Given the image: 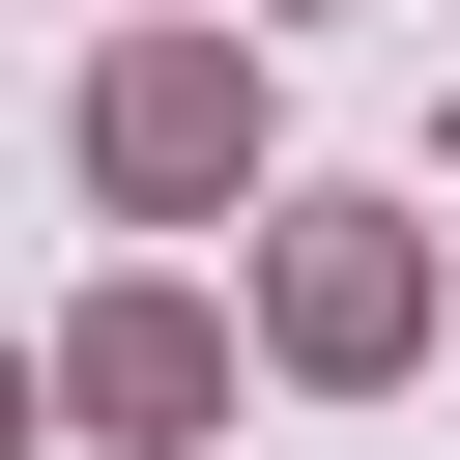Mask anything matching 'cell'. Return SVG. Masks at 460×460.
Wrapping results in <instances>:
<instances>
[{"label":"cell","mask_w":460,"mask_h":460,"mask_svg":"<svg viewBox=\"0 0 460 460\" xmlns=\"http://www.w3.org/2000/svg\"><path fill=\"white\" fill-rule=\"evenodd\" d=\"M288 144H259V29H115L86 58V201L115 230H230Z\"/></svg>","instance_id":"cell-1"},{"label":"cell","mask_w":460,"mask_h":460,"mask_svg":"<svg viewBox=\"0 0 460 460\" xmlns=\"http://www.w3.org/2000/svg\"><path fill=\"white\" fill-rule=\"evenodd\" d=\"M259 374L288 402H402L431 374V230L402 201H259Z\"/></svg>","instance_id":"cell-2"},{"label":"cell","mask_w":460,"mask_h":460,"mask_svg":"<svg viewBox=\"0 0 460 460\" xmlns=\"http://www.w3.org/2000/svg\"><path fill=\"white\" fill-rule=\"evenodd\" d=\"M0 460H29V345H0Z\"/></svg>","instance_id":"cell-4"},{"label":"cell","mask_w":460,"mask_h":460,"mask_svg":"<svg viewBox=\"0 0 460 460\" xmlns=\"http://www.w3.org/2000/svg\"><path fill=\"white\" fill-rule=\"evenodd\" d=\"M29 431H115V460H201V431H230V316H201V288H86V316L29 345Z\"/></svg>","instance_id":"cell-3"}]
</instances>
